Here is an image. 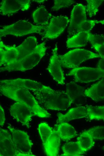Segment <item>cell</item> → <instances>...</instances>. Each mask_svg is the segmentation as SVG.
Instances as JSON below:
<instances>
[{
  "label": "cell",
  "instance_id": "obj_6",
  "mask_svg": "<svg viewBox=\"0 0 104 156\" xmlns=\"http://www.w3.org/2000/svg\"><path fill=\"white\" fill-rule=\"evenodd\" d=\"M58 56L62 66L67 68L78 67L81 63L85 61L100 57L98 54L80 49L71 50L64 55H58Z\"/></svg>",
  "mask_w": 104,
  "mask_h": 156
},
{
  "label": "cell",
  "instance_id": "obj_1",
  "mask_svg": "<svg viewBox=\"0 0 104 156\" xmlns=\"http://www.w3.org/2000/svg\"><path fill=\"white\" fill-rule=\"evenodd\" d=\"M31 91L39 104L44 109L64 110L71 104L66 91L56 90L43 84Z\"/></svg>",
  "mask_w": 104,
  "mask_h": 156
},
{
  "label": "cell",
  "instance_id": "obj_21",
  "mask_svg": "<svg viewBox=\"0 0 104 156\" xmlns=\"http://www.w3.org/2000/svg\"><path fill=\"white\" fill-rule=\"evenodd\" d=\"M56 130L60 139L63 141H68L77 135L74 128L66 122L59 123L57 126Z\"/></svg>",
  "mask_w": 104,
  "mask_h": 156
},
{
  "label": "cell",
  "instance_id": "obj_4",
  "mask_svg": "<svg viewBox=\"0 0 104 156\" xmlns=\"http://www.w3.org/2000/svg\"><path fill=\"white\" fill-rule=\"evenodd\" d=\"M38 130L46 154L48 156L58 155L61 139L57 130L45 122L39 124Z\"/></svg>",
  "mask_w": 104,
  "mask_h": 156
},
{
  "label": "cell",
  "instance_id": "obj_12",
  "mask_svg": "<svg viewBox=\"0 0 104 156\" xmlns=\"http://www.w3.org/2000/svg\"><path fill=\"white\" fill-rule=\"evenodd\" d=\"M52 52L47 70L55 81L58 84L63 85L65 83V77L59 60L56 44Z\"/></svg>",
  "mask_w": 104,
  "mask_h": 156
},
{
  "label": "cell",
  "instance_id": "obj_14",
  "mask_svg": "<svg viewBox=\"0 0 104 156\" xmlns=\"http://www.w3.org/2000/svg\"><path fill=\"white\" fill-rule=\"evenodd\" d=\"M66 92L71 104L77 106L85 104L86 101L83 88L81 86L71 81L66 85Z\"/></svg>",
  "mask_w": 104,
  "mask_h": 156
},
{
  "label": "cell",
  "instance_id": "obj_2",
  "mask_svg": "<svg viewBox=\"0 0 104 156\" xmlns=\"http://www.w3.org/2000/svg\"><path fill=\"white\" fill-rule=\"evenodd\" d=\"M0 92L4 95L16 102L28 105L36 115L39 117L48 118L51 116L49 113L40 106L28 89L0 85Z\"/></svg>",
  "mask_w": 104,
  "mask_h": 156
},
{
  "label": "cell",
  "instance_id": "obj_28",
  "mask_svg": "<svg viewBox=\"0 0 104 156\" xmlns=\"http://www.w3.org/2000/svg\"><path fill=\"white\" fill-rule=\"evenodd\" d=\"M104 24V20H86L78 27L76 33L81 32H89L96 24Z\"/></svg>",
  "mask_w": 104,
  "mask_h": 156
},
{
  "label": "cell",
  "instance_id": "obj_25",
  "mask_svg": "<svg viewBox=\"0 0 104 156\" xmlns=\"http://www.w3.org/2000/svg\"><path fill=\"white\" fill-rule=\"evenodd\" d=\"M94 139L86 130L80 134L77 138V142L85 152L91 149L94 145Z\"/></svg>",
  "mask_w": 104,
  "mask_h": 156
},
{
  "label": "cell",
  "instance_id": "obj_29",
  "mask_svg": "<svg viewBox=\"0 0 104 156\" xmlns=\"http://www.w3.org/2000/svg\"><path fill=\"white\" fill-rule=\"evenodd\" d=\"M92 137L96 140H104V126H97L86 130Z\"/></svg>",
  "mask_w": 104,
  "mask_h": 156
},
{
  "label": "cell",
  "instance_id": "obj_23",
  "mask_svg": "<svg viewBox=\"0 0 104 156\" xmlns=\"http://www.w3.org/2000/svg\"><path fill=\"white\" fill-rule=\"evenodd\" d=\"M21 10L18 0H2L0 5V13L4 16L15 14Z\"/></svg>",
  "mask_w": 104,
  "mask_h": 156
},
{
  "label": "cell",
  "instance_id": "obj_8",
  "mask_svg": "<svg viewBox=\"0 0 104 156\" xmlns=\"http://www.w3.org/2000/svg\"><path fill=\"white\" fill-rule=\"evenodd\" d=\"M68 75L73 76L76 82L87 83L104 77V70L98 68L77 67L72 69Z\"/></svg>",
  "mask_w": 104,
  "mask_h": 156
},
{
  "label": "cell",
  "instance_id": "obj_26",
  "mask_svg": "<svg viewBox=\"0 0 104 156\" xmlns=\"http://www.w3.org/2000/svg\"><path fill=\"white\" fill-rule=\"evenodd\" d=\"M86 107L89 119L104 121V106L87 105Z\"/></svg>",
  "mask_w": 104,
  "mask_h": 156
},
{
  "label": "cell",
  "instance_id": "obj_20",
  "mask_svg": "<svg viewBox=\"0 0 104 156\" xmlns=\"http://www.w3.org/2000/svg\"><path fill=\"white\" fill-rule=\"evenodd\" d=\"M89 32H81L76 34L68 39L66 41L67 47L74 48L85 46L89 41Z\"/></svg>",
  "mask_w": 104,
  "mask_h": 156
},
{
  "label": "cell",
  "instance_id": "obj_13",
  "mask_svg": "<svg viewBox=\"0 0 104 156\" xmlns=\"http://www.w3.org/2000/svg\"><path fill=\"white\" fill-rule=\"evenodd\" d=\"M0 155L21 156L16 151L10 133L0 128Z\"/></svg>",
  "mask_w": 104,
  "mask_h": 156
},
{
  "label": "cell",
  "instance_id": "obj_30",
  "mask_svg": "<svg viewBox=\"0 0 104 156\" xmlns=\"http://www.w3.org/2000/svg\"><path fill=\"white\" fill-rule=\"evenodd\" d=\"M75 2L73 0H54V5L51 9L53 11H57L61 8L68 7Z\"/></svg>",
  "mask_w": 104,
  "mask_h": 156
},
{
  "label": "cell",
  "instance_id": "obj_9",
  "mask_svg": "<svg viewBox=\"0 0 104 156\" xmlns=\"http://www.w3.org/2000/svg\"><path fill=\"white\" fill-rule=\"evenodd\" d=\"M11 116L18 122L29 128L32 117L36 116L32 109L28 105L16 102L10 109Z\"/></svg>",
  "mask_w": 104,
  "mask_h": 156
},
{
  "label": "cell",
  "instance_id": "obj_37",
  "mask_svg": "<svg viewBox=\"0 0 104 156\" xmlns=\"http://www.w3.org/2000/svg\"><path fill=\"white\" fill-rule=\"evenodd\" d=\"M103 149L104 150V147H103Z\"/></svg>",
  "mask_w": 104,
  "mask_h": 156
},
{
  "label": "cell",
  "instance_id": "obj_31",
  "mask_svg": "<svg viewBox=\"0 0 104 156\" xmlns=\"http://www.w3.org/2000/svg\"><path fill=\"white\" fill-rule=\"evenodd\" d=\"M89 41L91 45H101L104 44V35L103 34H92L90 33Z\"/></svg>",
  "mask_w": 104,
  "mask_h": 156
},
{
  "label": "cell",
  "instance_id": "obj_5",
  "mask_svg": "<svg viewBox=\"0 0 104 156\" xmlns=\"http://www.w3.org/2000/svg\"><path fill=\"white\" fill-rule=\"evenodd\" d=\"M47 27L34 25L25 20H20L11 25L3 26L0 29V37L7 35L20 37L34 33L43 35V31Z\"/></svg>",
  "mask_w": 104,
  "mask_h": 156
},
{
  "label": "cell",
  "instance_id": "obj_11",
  "mask_svg": "<svg viewBox=\"0 0 104 156\" xmlns=\"http://www.w3.org/2000/svg\"><path fill=\"white\" fill-rule=\"evenodd\" d=\"M86 11V7L82 4L77 3L74 6L71 12L68 28L69 36L76 34L78 27L87 20Z\"/></svg>",
  "mask_w": 104,
  "mask_h": 156
},
{
  "label": "cell",
  "instance_id": "obj_17",
  "mask_svg": "<svg viewBox=\"0 0 104 156\" xmlns=\"http://www.w3.org/2000/svg\"><path fill=\"white\" fill-rule=\"evenodd\" d=\"M57 116V122L59 123L88 116V113L86 107L79 106L71 109L65 114L58 112Z\"/></svg>",
  "mask_w": 104,
  "mask_h": 156
},
{
  "label": "cell",
  "instance_id": "obj_27",
  "mask_svg": "<svg viewBox=\"0 0 104 156\" xmlns=\"http://www.w3.org/2000/svg\"><path fill=\"white\" fill-rule=\"evenodd\" d=\"M87 4L86 10L90 17L95 16L98 11L99 6L103 0H86Z\"/></svg>",
  "mask_w": 104,
  "mask_h": 156
},
{
  "label": "cell",
  "instance_id": "obj_19",
  "mask_svg": "<svg viewBox=\"0 0 104 156\" xmlns=\"http://www.w3.org/2000/svg\"><path fill=\"white\" fill-rule=\"evenodd\" d=\"M37 45V39L35 37H27L20 45L16 47L17 53V60L30 53Z\"/></svg>",
  "mask_w": 104,
  "mask_h": 156
},
{
  "label": "cell",
  "instance_id": "obj_35",
  "mask_svg": "<svg viewBox=\"0 0 104 156\" xmlns=\"http://www.w3.org/2000/svg\"><path fill=\"white\" fill-rule=\"evenodd\" d=\"M97 68L104 70V59L101 58L99 61L97 65Z\"/></svg>",
  "mask_w": 104,
  "mask_h": 156
},
{
  "label": "cell",
  "instance_id": "obj_16",
  "mask_svg": "<svg viewBox=\"0 0 104 156\" xmlns=\"http://www.w3.org/2000/svg\"><path fill=\"white\" fill-rule=\"evenodd\" d=\"M16 47L6 45L0 42V66H2L13 63L17 60Z\"/></svg>",
  "mask_w": 104,
  "mask_h": 156
},
{
  "label": "cell",
  "instance_id": "obj_10",
  "mask_svg": "<svg viewBox=\"0 0 104 156\" xmlns=\"http://www.w3.org/2000/svg\"><path fill=\"white\" fill-rule=\"evenodd\" d=\"M69 22L66 16L53 17L43 32V38L50 39L56 38L63 32Z\"/></svg>",
  "mask_w": 104,
  "mask_h": 156
},
{
  "label": "cell",
  "instance_id": "obj_3",
  "mask_svg": "<svg viewBox=\"0 0 104 156\" xmlns=\"http://www.w3.org/2000/svg\"><path fill=\"white\" fill-rule=\"evenodd\" d=\"M47 49L45 42L38 44L28 54L12 63L1 67L0 72L17 71L24 72L32 69L45 55Z\"/></svg>",
  "mask_w": 104,
  "mask_h": 156
},
{
  "label": "cell",
  "instance_id": "obj_7",
  "mask_svg": "<svg viewBox=\"0 0 104 156\" xmlns=\"http://www.w3.org/2000/svg\"><path fill=\"white\" fill-rule=\"evenodd\" d=\"M7 128L11 133L16 149L21 156H34L31 152L33 143L27 134L10 125H8Z\"/></svg>",
  "mask_w": 104,
  "mask_h": 156
},
{
  "label": "cell",
  "instance_id": "obj_34",
  "mask_svg": "<svg viewBox=\"0 0 104 156\" xmlns=\"http://www.w3.org/2000/svg\"><path fill=\"white\" fill-rule=\"evenodd\" d=\"M5 118L4 109L0 105V125L2 126L4 124Z\"/></svg>",
  "mask_w": 104,
  "mask_h": 156
},
{
  "label": "cell",
  "instance_id": "obj_32",
  "mask_svg": "<svg viewBox=\"0 0 104 156\" xmlns=\"http://www.w3.org/2000/svg\"><path fill=\"white\" fill-rule=\"evenodd\" d=\"M92 46L98 52L100 57L104 59V44L101 45L93 44Z\"/></svg>",
  "mask_w": 104,
  "mask_h": 156
},
{
  "label": "cell",
  "instance_id": "obj_18",
  "mask_svg": "<svg viewBox=\"0 0 104 156\" xmlns=\"http://www.w3.org/2000/svg\"><path fill=\"white\" fill-rule=\"evenodd\" d=\"M86 96L95 101L104 100V77L84 91Z\"/></svg>",
  "mask_w": 104,
  "mask_h": 156
},
{
  "label": "cell",
  "instance_id": "obj_15",
  "mask_svg": "<svg viewBox=\"0 0 104 156\" xmlns=\"http://www.w3.org/2000/svg\"><path fill=\"white\" fill-rule=\"evenodd\" d=\"M0 85L11 87L25 88L32 91L40 87L42 84L29 79L17 78L1 80Z\"/></svg>",
  "mask_w": 104,
  "mask_h": 156
},
{
  "label": "cell",
  "instance_id": "obj_36",
  "mask_svg": "<svg viewBox=\"0 0 104 156\" xmlns=\"http://www.w3.org/2000/svg\"><path fill=\"white\" fill-rule=\"evenodd\" d=\"M33 1H34L35 2H44L45 0H33Z\"/></svg>",
  "mask_w": 104,
  "mask_h": 156
},
{
  "label": "cell",
  "instance_id": "obj_33",
  "mask_svg": "<svg viewBox=\"0 0 104 156\" xmlns=\"http://www.w3.org/2000/svg\"><path fill=\"white\" fill-rule=\"evenodd\" d=\"M32 0H18L21 7V10L23 11L27 10L30 7V3Z\"/></svg>",
  "mask_w": 104,
  "mask_h": 156
},
{
  "label": "cell",
  "instance_id": "obj_24",
  "mask_svg": "<svg viewBox=\"0 0 104 156\" xmlns=\"http://www.w3.org/2000/svg\"><path fill=\"white\" fill-rule=\"evenodd\" d=\"M62 149L63 153L61 156H80L85 152L76 142H69L65 143Z\"/></svg>",
  "mask_w": 104,
  "mask_h": 156
},
{
  "label": "cell",
  "instance_id": "obj_22",
  "mask_svg": "<svg viewBox=\"0 0 104 156\" xmlns=\"http://www.w3.org/2000/svg\"><path fill=\"white\" fill-rule=\"evenodd\" d=\"M52 16L43 6L37 9L32 14L34 22L38 26H47L49 24V20Z\"/></svg>",
  "mask_w": 104,
  "mask_h": 156
}]
</instances>
